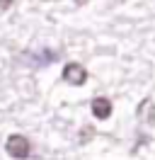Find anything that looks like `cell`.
Segmentation results:
<instances>
[{"label":"cell","mask_w":155,"mask_h":160,"mask_svg":"<svg viewBox=\"0 0 155 160\" xmlns=\"http://www.w3.org/2000/svg\"><path fill=\"white\" fill-rule=\"evenodd\" d=\"M5 150H8L10 158H15V160H24V158H29V150H32V146H29V141L24 138V136H19V133H12V136L5 141Z\"/></svg>","instance_id":"1"},{"label":"cell","mask_w":155,"mask_h":160,"mask_svg":"<svg viewBox=\"0 0 155 160\" xmlns=\"http://www.w3.org/2000/svg\"><path fill=\"white\" fill-rule=\"evenodd\" d=\"M63 80H66L68 85H75V88H80V85H85L87 80V70L82 63H78V61H70V63H66L63 66Z\"/></svg>","instance_id":"2"},{"label":"cell","mask_w":155,"mask_h":160,"mask_svg":"<svg viewBox=\"0 0 155 160\" xmlns=\"http://www.w3.org/2000/svg\"><path fill=\"white\" fill-rule=\"evenodd\" d=\"M90 109H92V117H95V119H109V117H112V100L95 97V100L90 102Z\"/></svg>","instance_id":"3"},{"label":"cell","mask_w":155,"mask_h":160,"mask_svg":"<svg viewBox=\"0 0 155 160\" xmlns=\"http://www.w3.org/2000/svg\"><path fill=\"white\" fill-rule=\"evenodd\" d=\"M136 117L141 121H148L150 126H155V102L150 97H145L138 107H136Z\"/></svg>","instance_id":"4"},{"label":"cell","mask_w":155,"mask_h":160,"mask_svg":"<svg viewBox=\"0 0 155 160\" xmlns=\"http://www.w3.org/2000/svg\"><path fill=\"white\" fill-rule=\"evenodd\" d=\"M92 136H95V129H92V126H82V129H80V143L92 141Z\"/></svg>","instance_id":"5"},{"label":"cell","mask_w":155,"mask_h":160,"mask_svg":"<svg viewBox=\"0 0 155 160\" xmlns=\"http://www.w3.org/2000/svg\"><path fill=\"white\" fill-rule=\"evenodd\" d=\"M12 2H15V0H0V10H8Z\"/></svg>","instance_id":"6"},{"label":"cell","mask_w":155,"mask_h":160,"mask_svg":"<svg viewBox=\"0 0 155 160\" xmlns=\"http://www.w3.org/2000/svg\"><path fill=\"white\" fill-rule=\"evenodd\" d=\"M73 2H75V5H85L87 0H73Z\"/></svg>","instance_id":"7"},{"label":"cell","mask_w":155,"mask_h":160,"mask_svg":"<svg viewBox=\"0 0 155 160\" xmlns=\"http://www.w3.org/2000/svg\"><path fill=\"white\" fill-rule=\"evenodd\" d=\"M114 2H124V0H114Z\"/></svg>","instance_id":"8"}]
</instances>
